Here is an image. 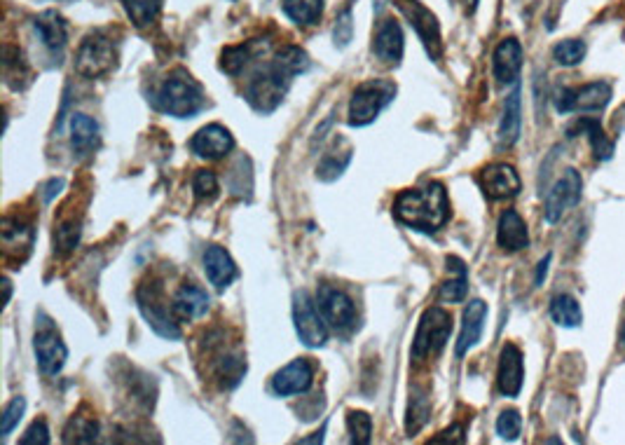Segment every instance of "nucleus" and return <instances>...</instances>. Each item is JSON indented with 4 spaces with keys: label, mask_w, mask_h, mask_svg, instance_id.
Listing matches in <instances>:
<instances>
[{
    "label": "nucleus",
    "mask_w": 625,
    "mask_h": 445,
    "mask_svg": "<svg viewBox=\"0 0 625 445\" xmlns=\"http://www.w3.org/2000/svg\"><path fill=\"white\" fill-rule=\"evenodd\" d=\"M347 431L349 441L356 445H368L373 438V420L363 410H349L347 413Z\"/></svg>",
    "instance_id": "37"
},
{
    "label": "nucleus",
    "mask_w": 625,
    "mask_h": 445,
    "mask_svg": "<svg viewBox=\"0 0 625 445\" xmlns=\"http://www.w3.org/2000/svg\"><path fill=\"white\" fill-rule=\"evenodd\" d=\"M611 101V85L609 82H590L583 87H562L555 94V108L560 113L572 111H602Z\"/></svg>",
    "instance_id": "11"
},
{
    "label": "nucleus",
    "mask_w": 625,
    "mask_h": 445,
    "mask_svg": "<svg viewBox=\"0 0 625 445\" xmlns=\"http://www.w3.org/2000/svg\"><path fill=\"white\" fill-rule=\"evenodd\" d=\"M314 385V368L307 359H295L272 378V389L279 396L305 394Z\"/></svg>",
    "instance_id": "17"
},
{
    "label": "nucleus",
    "mask_w": 625,
    "mask_h": 445,
    "mask_svg": "<svg viewBox=\"0 0 625 445\" xmlns=\"http://www.w3.org/2000/svg\"><path fill=\"white\" fill-rule=\"evenodd\" d=\"M492 68H494V78H497L501 85H508V82H515L520 75V68H523V45L515 38L501 40L494 50L492 57Z\"/></svg>",
    "instance_id": "20"
},
{
    "label": "nucleus",
    "mask_w": 625,
    "mask_h": 445,
    "mask_svg": "<svg viewBox=\"0 0 625 445\" xmlns=\"http://www.w3.org/2000/svg\"><path fill=\"white\" fill-rule=\"evenodd\" d=\"M136 305L146 319V324L164 340H181V328L176 324L174 310H169L167 298L160 284H143L136 291Z\"/></svg>",
    "instance_id": "5"
},
{
    "label": "nucleus",
    "mask_w": 625,
    "mask_h": 445,
    "mask_svg": "<svg viewBox=\"0 0 625 445\" xmlns=\"http://www.w3.org/2000/svg\"><path fill=\"white\" fill-rule=\"evenodd\" d=\"M485 319H487V305L478 298L471 300L464 310L462 333H459L457 347H455L457 356H464L471 347L478 345L480 335H483V328H485Z\"/></svg>",
    "instance_id": "22"
},
{
    "label": "nucleus",
    "mask_w": 625,
    "mask_h": 445,
    "mask_svg": "<svg viewBox=\"0 0 625 445\" xmlns=\"http://www.w3.org/2000/svg\"><path fill=\"white\" fill-rule=\"evenodd\" d=\"M36 31L40 40H43L47 50L52 52H61L66 47V40H68V26L64 22V17L57 15L54 10H47L43 12V15L36 17Z\"/></svg>",
    "instance_id": "25"
},
{
    "label": "nucleus",
    "mask_w": 625,
    "mask_h": 445,
    "mask_svg": "<svg viewBox=\"0 0 625 445\" xmlns=\"http://www.w3.org/2000/svg\"><path fill=\"white\" fill-rule=\"evenodd\" d=\"M576 132L588 134L590 148H593L597 160H609V157L614 155V143L607 139V134H604L600 120L581 118L572 129H569V136H576Z\"/></svg>",
    "instance_id": "27"
},
{
    "label": "nucleus",
    "mask_w": 625,
    "mask_h": 445,
    "mask_svg": "<svg viewBox=\"0 0 625 445\" xmlns=\"http://www.w3.org/2000/svg\"><path fill=\"white\" fill-rule=\"evenodd\" d=\"M291 80L293 75H288L284 68L272 59L270 64L253 73V78L246 82L244 97L256 111L272 113L274 108L284 101V94L288 92Z\"/></svg>",
    "instance_id": "3"
},
{
    "label": "nucleus",
    "mask_w": 625,
    "mask_h": 445,
    "mask_svg": "<svg viewBox=\"0 0 625 445\" xmlns=\"http://www.w3.org/2000/svg\"><path fill=\"white\" fill-rule=\"evenodd\" d=\"M583 57H586V43H583V40L569 38L553 47V59L558 61L560 66H576L581 64Z\"/></svg>",
    "instance_id": "38"
},
{
    "label": "nucleus",
    "mask_w": 625,
    "mask_h": 445,
    "mask_svg": "<svg viewBox=\"0 0 625 445\" xmlns=\"http://www.w3.org/2000/svg\"><path fill=\"white\" fill-rule=\"evenodd\" d=\"M24 410H26L24 396H15V399L5 406L3 415H0V438H8L12 434V429H15L19 420L24 417Z\"/></svg>",
    "instance_id": "42"
},
{
    "label": "nucleus",
    "mask_w": 625,
    "mask_h": 445,
    "mask_svg": "<svg viewBox=\"0 0 625 445\" xmlns=\"http://www.w3.org/2000/svg\"><path fill=\"white\" fill-rule=\"evenodd\" d=\"M621 338H623V342H625V324H623V333H621Z\"/></svg>",
    "instance_id": "51"
},
{
    "label": "nucleus",
    "mask_w": 625,
    "mask_h": 445,
    "mask_svg": "<svg viewBox=\"0 0 625 445\" xmlns=\"http://www.w3.org/2000/svg\"><path fill=\"white\" fill-rule=\"evenodd\" d=\"M5 82L12 89H24L26 82H31L29 78V71L24 68V61H22V54H19V50H15V47H5Z\"/></svg>",
    "instance_id": "36"
},
{
    "label": "nucleus",
    "mask_w": 625,
    "mask_h": 445,
    "mask_svg": "<svg viewBox=\"0 0 625 445\" xmlns=\"http://www.w3.org/2000/svg\"><path fill=\"white\" fill-rule=\"evenodd\" d=\"M286 17L300 26L317 24L324 15V0H284L281 3Z\"/></svg>",
    "instance_id": "29"
},
{
    "label": "nucleus",
    "mask_w": 625,
    "mask_h": 445,
    "mask_svg": "<svg viewBox=\"0 0 625 445\" xmlns=\"http://www.w3.org/2000/svg\"><path fill=\"white\" fill-rule=\"evenodd\" d=\"M396 99V85L391 80H368L354 89L349 101V125L366 127L377 120L384 108Z\"/></svg>",
    "instance_id": "4"
},
{
    "label": "nucleus",
    "mask_w": 625,
    "mask_h": 445,
    "mask_svg": "<svg viewBox=\"0 0 625 445\" xmlns=\"http://www.w3.org/2000/svg\"><path fill=\"white\" fill-rule=\"evenodd\" d=\"M232 148H235V139H232L230 129L218 122L202 127L190 139V150L202 160H223Z\"/></svg>",
    "instance_id": "15"
},
{
    "label": "nucleus",
    "mask_w": 625,
    "mask_h": 445,
    "mask_svg": "<svg viewBox=\"0 0 625 445\" xmlns=\"http://www.w3.org/2000/svg\"><path fill=\"white\" fill-rule=\"evenodd\" d=\"M33 244V228L22 223L19 218H5L3 221V246L8 253H19V249L29 251Z\"/></svg>",
    "instance_id": "30"
},
{
    "label": "nucleus",
    "mask_w": 625,
    "mask_h": 445,
    "mask_svg": "<svg viewBox=\"0 0 625 445\" xmlns=\"http://www.w3.org/2000/svg\"><path fill=\"white\" fill-rule=\"evenodd\" d=\"M101 134H99V122L89 118L85 113H73L71 118V146L75 155L89 157L99 148Z\"/></svg>",
    "instance_id": "24"
},
{
    "label": "nucleus",
    "mask_w": 625,
    "mask_h": 445,
    "mask_svg": "<svg viewBox=\"0 0 625 445\" xmlns=\"http://www.w3.org/2000/svg\"><path fill=\"white\" fill-rule=\"evenodd\" d=\"M525 382V364H523V352L518 347L504 345L499 356V373H497V385L499 392L508 396V399H515L523 389Z\"/></svg>",
    "instance_id": "16"
},
{
    "label": "nucleus",
    "mask_w": 625,
    "mask_h": 445,
    "mask_svg": "<svg viewBox=\"0 0 625 445\" xmlns=\"http://www.w3.org/2000/svg\"><path fill=\"white\" fill-rule=\"evenodd\" d=\"M99 438V422L92 413H75L64 429V443H94Z\"/></svg>",
    "instance_id": "28"
},
{
    "label": "nucleus",
    "mask_w": 625,
    "mask_h": 445,
    "mask_svg": "<svg viewBox=\"0 0 625 445\" xmlns=\"http://www.w3.org/2000/svg\"><path fill=\"white\" fill-rule=\"evenodd\" d=\"M478 181L490 200H508V197L518 195L520 188H523V181H520L518 171L511 164H490V167L480 171Z\"/></svg>",
    "instance_id": "14"
},
{
    "label": "nucleus",
    "mask_w": 625,
    "mask_h": 445,
    "mask_svg": "<svg viewBox=\"0 0 625 445\" xmlns=\"http://www.w3.org/2000/svg\"><path fill=\"white\" fill-rule=\"evenodd\" d=\"M122 8H125L127 17L132 19L134 26L146 29V26H150L160 17L162 0H122Z\"/></svg>",
    "instance_id": "31"
},
{
    "label": "nucleus",
    "mask_w": 625,
    "mask_h": 445,
    "mask_svg": "<svg viewBox=\"0 0 625 445\" xmlns=\"http://www.w3.org/2000/svg\"><path fill=\"white\" fill-rule=\"evenodd\" d=\"M464 3H466V8H469L471 12L478 8V0H464Z\"/></svg>",
    "instance_id": "50"
},
{
    "label": "nucleus",
    "mask_w": 625,
    "mask_h": 445,
    "mask_svg": "<svg viewBox=\"0 0 625 445\" xmlns=\"http://www.w3.org/2000/svg\"><path fill=\"white\" fill-rule=\"evenodd\" d=\"M33 349H36V361H38L40 373L57 375L61 373V368L66 366L68 349L64 345V340H61V335L57 333V328L52 326L50 319H43L40 321V326L36 328Z\"/></svg>",
    "instance_id": "12"
},
{
    "label": "nucleus",
    "mask_w": 625,
    "mask_h": 445,
    "mask_svg": "<svg viewBox=\"0 0 625 445\" xmlns=\"http://www.w3.org/2000/svg\"><path fill=\"white\" fill-rule=\"evenodd\" d=\"M403 50H405V40H403L401 26H398V22H394V19H384L375 31V43H373L375 57L380 59L382 64L398 66L403 59Z\"/></svg>",
    "instance_id": "19"
},
{
    "label": "nucleus",
    "mask_w": 625,
    "mask_h": 445,
    "mask_svg": "<svg viewBox=\"0 0 625 445\" xmlns=\"http://www.w3.org/2000/svg\"><path fill=\"white\" fill-rule=\"evenodd\" d=\"M352 36H354L352 8H345V10H342V15L338 17V22H335V29H333L335 45H338V47H347L349 43H352Z\"/></svg>",
    "instance_id": "44"
},
{
    "label": "nucleus",
    "mask_w": 625,
    "mask_h": 445,
    "mask_svg": "<svg viewBox=\"0 0 625 445\" xmlns=\"http://www.w3.org/2000/svg\"><path fill=\"white\" fill-rule=\"evenodd\" d=\"M394 216L408 228L427 232V235L441 230L450 218V200L443 183L431 181L422 188H410L398 193Z\"/></svg>",
    "instance_id": "1"
},
{
    "label": "nucleus",
    "mask_w": 625,
    "mask_h": 445,
    "mask_svg": "<svg viewBox=\"0 0 625 445\" xmlns=\"http://www.w3.org/2000/svg\"><path fill=\"white\" fill-rule=\"evenodd\" d=\"M293 324L302 345L307 347L326 345L328 324L321 310H317V300L309 298L307 291H298L293 296Z\"/></svg>",
    "instance_id": "7"
},
{
    "label": "nucleus",
    "mask_w": 625,
    "mask_h": 445,
    "mask_svg": "<svg viewBox=\"0 0 625 445\" xmlns=\"http://www.w3.org/2000/svg\"><path fill=\"white\" fill-rule=\"evenodd\" d=\"M22 445H47L50 443V429H47L45 420H36L26 429V434L19 438Z\"/></svg>",
    "instance_id": "45"
},
{
    "label": "nucleus",
    "mask_w": 625,
    "mask_h": 445,
    "mask_svg": "<svg viewBox=\"0 0 625 445\" xmlns=\"http://www.w3.org/2000/svg\"><path fill=\"white\" fill-rule=\"evenodd\" d=\"M3 286H5V305H8V303H10V296H12V286H10L8 279H5Z\"/></svg>",
    "instance_id": "49"
},
{
    "label": "nucleus",
    "mask_w": 625,
    "mask_h": 445,
    "mask_svg": "<svg viewBox=\"0 0 625 445\" xmlns=\"http://www.w3.org/2000/svg\"><path fill=\"white\" fill-rule=\"evenodd\" d=\"M204 106V87L185 71L171 73L155 92V108L171 115V118H195Z\"/></svg>",
    "instance_id": "2"
},
{
    "label": "nucleus",
    "mask_w": 625,
    "mask_h": 445,
    "mask_svg": "<svg viewBox=\"0 0 625 445\" xmlns=\"http://www.w3.org/2000/svg\"><path fill=\"white\" fill-rule=\"evenodd\" d=\"M317 305L324 314L328 328L338 333H349L356 326L354 300L345 291L335 289L331 284H321L317 291Z\"/></svg>",
    "instance_id": "10"
},
{
    "label": "nucleus",
    "mask_w": 625,
    "mask_h": 445,
    "mask_svg": "<svg viewBox=\"0 0 625 445\" xmlns=\"http://www.w3.org/2000/svg\"><path fill=\"white\" fill-rule=\"evenodd\" d=\"M551 319L558 326L576 328V326H581L583 314H581L579 303H576L572 296H567V293H560V296H555L553 303H551Z\"/></svg>",
    "instance_id": "32"
},
{
    "label": "nucleus",
    "mask_w": 625,
    "mask_h": 445,
    "mask_svg": "<svg viewBox=\"0 0 625 445\" xmlns=\"http://www.w3.org/2000/svg\"><path fill=\"white\" fill-rule=\"evenodd\" d=\"M349 162H352V148L349 146L345 150L333 148L331 153H326L324 160L319 162L317 176L321 181H335V178L342 176V171L349 167Z\"/></svg>",
    "instance_id": "34"
},
{
    "label": "nucleus",
    "mask_w": 625,
    "mask_h": 445,
    "mask_svg": "<svg viewBox=\"0 0 625 445\" xmlns=\"http://www.w3.org/2000/svg\"><path fill=\"white\" fill-rule=\"evenodd\" d=\"M548 265H551V253H548V256H546V258L541 260V263H539V270H537V286L544 284L546 272H548Z\"/></svg>",
    "instance_id": "48"
},
{
    "label": "nucleus",
    "mask_w": 625,
    "mask_h": 445,
    "mask_svg": "<svg viewBox=\"0 0 625 445\" xmlns=\"http://www.w3.org/2000/svg\"><path fill=\"white\" fill-rule=\"evenodd\" d=\"M452 317L441 307H429L422 314L420 326H417L415 340H412V359L422 361L431 354H438L450 340Z\"/></svg>",
    "instance_id": "6"
},
{
    "label": "nucleus",
    "mask_w": 625,
    "mask_h": 445,
    "mask_svg": "<svg viewBox=\"0 0 625 445\" xmlns=\"http://www.w3.org/2000/svg\"><path fill=\"white\" fill-rule=\"evenodd\" d=\"M429 415H431V403H429V396L420 392V389H415L410 396V403H408V417H405V431H408L410 436H415L417 431H420L424 424L429 422Z\"/></svg>",
    "instance_id": "33"
},
{
    "label": "nucleus",
    "mask_w": 625,
    "mask_h": 445,
    "mask_svg": "<svg viewBox=\"0 0 625 445\" xmlns=\"http://www.w3.org/2000/svg\"><path fill=\"white\" fill-rule=\"evenodd\" d=\"M256 52H258V43H246V45L228 47V50L223 52L221 71H225L228 75H237L246 64H249L253 57H256Z\"/></svg>",
    "instance_id": "35"
},
{
    "label": "nucleus",
    "mask_w": 625,
    "mask_h": 445,
    "mask_svg": "<svg viewBox=\"0 0 625 445\" xmlns=\"http://www.w3.org/2000/svg\"><path fill=\"white\" fill-rule=\"evenodd\" d=\"M80 223L78 221H66L54 230V249L59 253H71L80 242Z\"/></svg>",
    "instance_id": "41"
},
{
    "label": "nucleus",
    "mask_w": 625,
    "mask_h": 445,
    "mask_svg": "<svg viewBox=\"0 0 625 445\" xmlns=\"http://www.w3.org/2000/svg\"><path fill=\"white\" fill-rule=\"evenodd\" d=\"M192 190H195L197 200L211 202L218 197V178L211 169H199L195 178H192Z\"/></svg>",
    "instance_id": "40"
},
{
    "label": "nucleus",
    "mask_w": 625,
    "mask_h": 445,
    "mask_svg": "<svg viewBox=\"0 0 625 445\" xmlns=\"http://www.w3.org/2000/svg\"><path fill=\"white\" fill-rule=\"evenodd\" d=\"M520 125H523V99H520V87H515L504 104V118L499 127L501 146H513L518 141Z\"/></svg>",
    "instance_id": "26"
},
{
    "label": "nucleus",
    "mask_w": 625,
    "mask_h": 445,
    "mask_svg": "<svg viewBox=\"0 0 625 445\" xmlns=\"http://www.w3.org/2000/svg\"><path fill=\"white\" fill-rule=\"evenodd\" d=\"M211 298L204 289H199L197 284H183L178 293L174 296V303H171V310H174L176 319L181 321H192L204 317L209 312Z\"/></svg>",
    "instance_id": "21"
},
{
    "label": "nucleus",
    "mask_w": 625,
    "mask_h": 445,
    "mask_svg": "<svg viewBox=\"0 0 625 445\" xmlns=\"http://www.w3.org/2000/svg\"><path fill=\"white\" fill-rule=\"evenodd\" d=\"M497 244L504 251H523L530 246V232H527L523 216L515 209H508L501 214L497 228Z\"/></svg>",
    "instance_id": "23"
},
{
    "label": "nucleus",
    "mask_w": 625,
    "mask_h": 445,
    "mask_svg": "<svg viewBox=\"0 0 625 445\" xmlns=\"http://www.w3.org/2000/svg\"><path fill=\"white\" fill-rule=\"evenodd\" d=\"M581 190H583L581 174L576 169H567L546 197V207H544L546 221L558 223L560 218L565 216V211L572 209L574 204L581 200Z\"/></svg>",
    "instance_id": "13"
},
{
    "label": "nucleus",
    "mask_w": 625,
    "mask_h": 445,
    "mask_svg": "<svg viewBox=\"0 0 625 445\" xmlns=\"http://www.w3.org/2000/svg\"><path fill=\"white\" fill-rule=\"evenodd\" d=\"M466 293H469V272H466V265L459 267L457 277L448 279L441 286V291H438V298L443 300V303H462V300L466 298Z\"/></svg>",
    "instance_id": "39"
},
{
    "label": "nucleus",
    "mask_w": 625,
    "mask_h": 445,
    "mask_svg": "<svg viewBox=\"0 0 625 445\" xmlns=\"http://www.w3.org/2000/svg\"><path fill=\"white\" fill-rule=\"evenodd\" d=\"M396 8L401 15L408 19V24L415 29L417 38L422 40L424 50L434 61L441 59L443 54V40H441V26L438 19L429 8H424L420 0H396Z\"/></svg>",
    "instance_id": "9"
},
{
    "label": "nucleus",
    "mask_w": 625,
    "mask_h": 445,
    "mask_svg": "<svg viewBox=\"0 0 625 445\" xmlns=\"http://www.w3.org/2000/svg\"><path fill=\"white\" fill-rule=\"evenodd\" d=\"M466 436H464V427L462 424H452L450 429L441 431V434L431 438V443H464Z\"/></svg>",
    "instance_id": "46"
},
{
    "label": "nucleus",
    "mask_w": 625,
    "mask_h": 445,
    "mask_svg": "<svg viewBox=\"0 0 625 445\" xmlns=\"http://www.w3.org/2000/svg\"><path fill=\"white\" fill-rule=\"evenodd\" d=\"M204 272H206V279H209V284L218 291L228 289V286L235 282L239 275L235 260H232L230 253L218 244H211L209 249L204 251Z\"/></svg>",
    "instance_id": "18"
},
{
    "label": "nucleus",
    "mask_w": 625,
    "mask_h": 445,
    "mask_svg": "<svg viewBox=\"0 0 625 445\" xmlns=\"http://www.w3.org/2000/svg\"><path fill=\"white\" fill-rule=\"evenodd\" d=\"M61 190H64V178H52L50 183H47V193H45V200L52 202L54 195H59Z\"/></svg>",
    "instance_id": "47"
},
{
    "label": "nucleus",
    "mask_w": 625,
    "mask_h": 445,
    "mask_svg": "<svg viewBox=\"0 0 625 445\" xmlns=\"http://www.w3.org/2000/svg\"><path fill=\"white\" fill-rule=\"evenodd\" d=\"M520 429H523V417H520L518 410H504L497 420V434L504 438V441H515L520 436Z\"/></svg>",
    "instance_id": "43"
},
{
    "label": "nucleus",
    "mask_w": 625,
    "mask_h": 445,
    "mask_svg": "<svg viewBox=\"0 0 625 445\" xmlns=\"http://www.w3.org/2000/svg\"><path fill=\"white\" fill-rule=\"evenodd\" d=\"M115 66V47L103 33H89L75 54V71L82 78H101Z\"/></svg>",
    "instance_id": "8"
}]
</instances>
